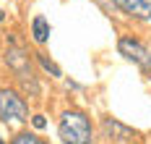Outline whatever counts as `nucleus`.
<instances>
[{"instance_id":"nucleus-1","label":"nucleus","mask_w":151,"mask_h":144,"mask_svg":"<svg viewBox=\"0 0 151 144\" xmlns=\"http://www.w3.org/2000/svg\"><path fill=\"white\" fill-rule=\"evenodd\" d=\"M58 136L63 144H91L94 128L86 113L81 110H65L58 123Z\"/></svg>"},{"instance_id":"nucleus-2","label":"nucleus","mask_w":151,"mask_h":144,"mask_svg":"<svg viewBox=\"0 0 151 144\" xmlns=\"http://www.w3.org/2000/svg\"><path fill=\"white\" fill-rule=\"evenodd\" d=\"M5 63L8 68L16 73V79L21 81L24 92L29 97H39V81L34 76V68H31V60H29V52L18 45H11L5 50Z\"/></svg>"},{"instance_id":"nucleus-3","label":"nucleus","mask_w":151,"mask_h":144,"mask_svg":"<svg viewBox=\"0 0 151 144\" xmlns=\"http://www.w3.org/2000/svg\"><path fill=\"white\" fill-rule=\"evenodd\" d=\"M0 121L3 123H8V121L26 123L29 121V105L16 89H8V87L0 89Z\"/></svg>"},{"instance_id":"nucleus-4","label":"nucleus","mask_w":151,"mask_h":144,"mask_svg":"<svg viewBox=\"0 0 151 144\" xmlns=\"http://www.w3.org/2000/svg\"><path fill=\"white\" fill-rule=\"evenodd\" d=\"M117 50H120L122 58H128V60H133L136 65H141V71H149L151 73V50L143 42H138L133 37H120Z\"/></svg>"},{"instance_id":"nucleus-5","label":"nucleus","mask_w":151,"mask_h":144,"mask_svg":"<svg viewBox=\"0 0 151 144\" xmlns=\"http://www.w3.org/2000/svg\"><path fill=\"white\" fill-rule=\"evenodd\" d=\"M112 3L133 18H141V21L151 18V0H112Z\"/></svg>"},{"instance_id":"nucleus-6","label":"nucleus","mask_w":151,"mask_h":144,"mask_svg":"<svg viewBox=\"0 0 151 144\" xmlns=\"http://www.w3.org/2000/svg\"><path fill=\"white\" fill-rule=\"evenodd\" d=\"M102 134H104L107 139H117V142H125V139H133L136 136V131L130 126H125V123L115 121V118H104L102 121Z\"/></svg>"},{"instance_id":"nucleus-7","label":"nucleus","mask_w":151,"mask_h":144,"mask_svg":"<svg viewBox=\"0 0 151 144\" xmlns=\"http://www.w3.org/2000/svg\"><path fill=\"white\" fill-rule=\"evenodd\" d=\"M31 39L37 45H45L50 39V21L45 16H34V21H31Z\"/></svg>"},{"instance_id":"nucleus-8","label":"nucleus","mask_w":151,"mask_h":144,"mask_svg":"<svg viewBox=\"0 0 151 144\" xmlns=\"http://www.w3.org/2000/svg\"><path fill=\"white\" fill-rule=\"evenodd\" d=\"M34 58H37V60H39V65H42V68H45V71H47V73H50V76H52V79H60V76H63L60 65H58V63H52V60H50V58H47L45 52H34Z\"/></svg>"},{"instance_id":"nucleus-9","label":"nucleus","mask_w":151,"mask_h":144,"mask_svg":"<svg viewBox=\"0 0 151 144\" xmlns=\"http://www.w3.org/2000/svg\"><path fill=\"white\" fill-rule=\"evenodd\" d=\"M11 144H47V142H45V139H39L37 134H16Z\"/></svg>"},{"instance_id":"nucleus-10","label":"nucleus","mask_w":151,"mask_h":144,"mask_svg":"<svg viewBox=\"0 0 151 144\" xmlns=\"http://www.w3.org/2000/svg\"><path fill=\"white\" fill-rule=\"evenodd\" d=\"M31 126L37 128V131H42V128H47V118L42 115V113H37V115H31Z\"/></svg>"},{"instance_id":"nucleus-11","label":"nucleus","mask_w":151,"mask_h":144,"mask_svg":"<svg viewBox=\"0 0 151 144\" xmlns=\"http://www.w3.org/2000/svg\"><path fill=\"white\" fill-rule=\"evenodd\" d=\"M3 18H5V13H3V11H0V21H3Z\"/></svg>"},{"instance_id":"nucleus-12","label":"nucleus","mask_w":151,"mask_h":144,"mask_svg":"<svg viewBox=\"0 0 151 144\" xmlns=\"http://www.w3.org/2000/svg\"><path fill=\"white\" fill-rule=\"evenodd\" d=\"M0 144H5V142H3V136H0Z\"/></svg>"}]
</instances>
